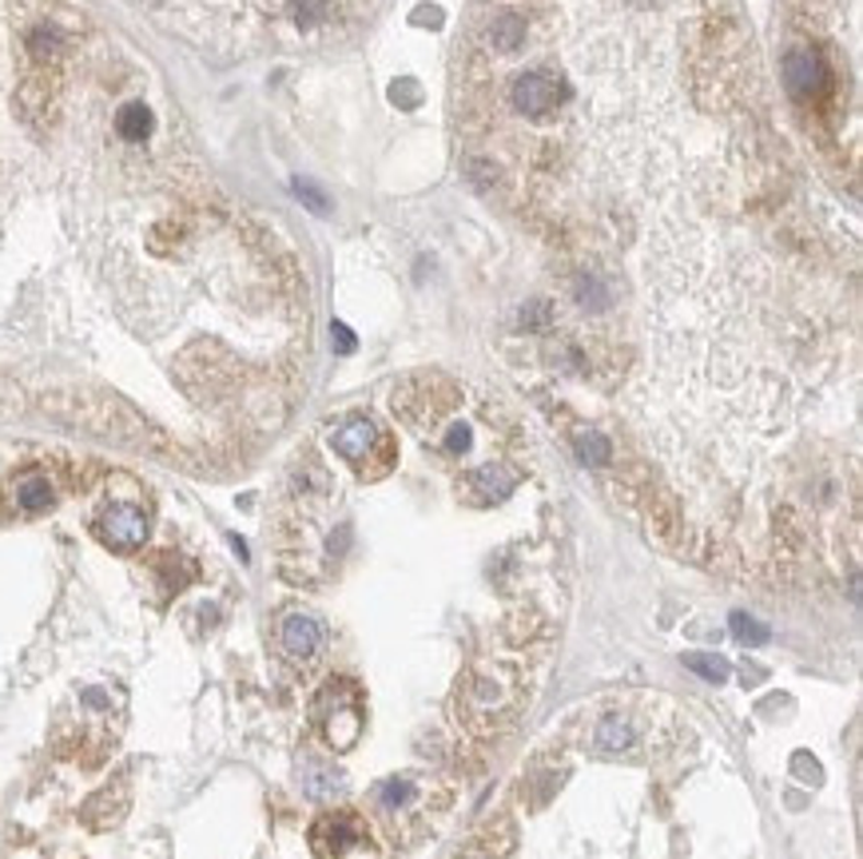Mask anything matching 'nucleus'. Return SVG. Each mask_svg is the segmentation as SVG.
<instances>
[{"mask_svg": "<svg viewBox=\"0 0 863 859\" xmlns=\"http://www.w3.org/2000/svg\"><path fill=\"white\" fill-rule=\"evenodd\" d=\"M307 279L80 0H0V419L227 466L299 394Z\"/></svg>", "mask_w": 863, "mask_h": 859, "instance_id": "1", "label": "nucleus"}, {"mask_svg": "<svg viewBox=\"0 0 863 859\" xmlns=\"http://www.w3.org/2000/svg\"><path fill=\"white\" fill-rule=\"evenodd\" d=\"M740 0H474L466 175L557 251L792 172Z\"/></svg>", "mask_w": 863, "mask_h": 859, "instance_id": "2", "label": "nucleus"}, {"mask_svg": "<svg viewBox=\"0 0 863 859\" xmlns=\"http://www.w3.org/2000/svg\"><path fill=\"white\" fill-rule=\"evenodd\" d=\"M780 88L831 180L860 183V0H799Z\"/></svg>", "mask_w": 863, "mask_h": 859, "instance_id": "3", "label": "nucleus"}, {"mask_svg": "<svg viewBox=\"0 0 863 859\" xmlns=\"http://www.w3.org/2000/svg\"><path fill=\"white\" fill-rule=\"evenodd\" d=\"M183 41L219 56L315 48L351 36L383 0H132Z\"/></svg>", "mask_w": 863, "mask_h": 859, "instance_id": "4", "label": "nucleus"}, {"mask_svg": "<svg viewBox=\"0 0 863 859\" xmlns=\"http://www.w3.org/2000/svg\"><path fill=\"white\" fill-rule=\"evenodd\" d=\"M315 720H319L322 741L331 744L334 752H347L359 744L366 724V692L359 680L351 677H334L331 685L322 688L319 700H315Z\"/></svg>", "mask_w": 863, "mask_h": 859, "instance_id": "5", "label": "nucleus"}, {"mask_svg": "<svg viewBox=\"0 0 863 859\" xmlns=\"http://www.w3.org/2000/svg\"><path fill=\"white\" fill-rule=\"evenodd\" d=\"M96 534H100V541L112 549H136L148 541V514L132 502H112L104 514H100Z\"/></svg>", "mask_w": 863, "mask_h": 859, "instance_id": "6", "label": "nucleus"}, {"mask_svg": "<svg viewBox=\"0 0 863 859\" xmlns=\"http://www.w3.org/2000/svg\"><path fill=\"white\" fill-rule=\"evenodd\" d=\"M383 442H386V438L378 434V426H374L371 419H359V414H354V419H347V422H342V426L331 434V446H334V450H339L342 458H347V462L359 466V470L366 466L371 450H378Z\"/></svg>", "mask_w": 863, "mask_h": 859, "instance_id": "7", "label": "nucleus"}, {"mask_svg": "<svg viewBox=\"0 0 863 859\" xmlns=\"http://www.w3.org/2000/svg\"><path fill=\"white\" fill-rule=\"evenodd\" d=\"M279 641H283V649H287L291 656L307 661V656L319 653L322 629H319V621H315V617H307V612H291L287 621L279 625Z\"/></svg>", "mask_w": 863, "mask_h": 859, "instance_id": "8", "label": "nucleus"}, {"mask_svg": "<svg viewBox=\"0 0 863 859\" xmlns=\"http://www.w3.org/2000/svg\"><path fill=\"white\" fill-rule=\"evenodd\" d=\"M12 497H16V505H21L24 514H41V509H48L53 505V482L44 478V473H29V478H21L16 482V490H12Z\"/></svg>", "mask_w": 863, "mask_h": 859, "instance_id": "9", "label": "nucleus"}, {"mask_svg": "<svg viewBox=\"0 0 863 859\" xmlns=\"http://www.w3.org/2000/svg\"><path fill=\"white\" fill-rule=\"evenodd\" d=\"M684 665H689V668H696V673H701L704 680H716V685H720V680L728 677V661H720V656H708V653H689V656H684Z\"/></svg>", "mask_w": 863, "mask_h": 859, "instance_id": "10", "label": "nucleus"}, {"mask_svg": "<svg viewBox=\"0 0 863 859\" xmlns=\"http://www.w3.org/2000/svg\"><path fill=\"white\" fill-rule=\"evenodd\" d=\"M733 633L740 637V644H764L768 641L764 625L752 621V617H745V612H736V617H733Z\"/></svg>", "mask_w": 863, "mask_h": 859, "instance_id": "11", "label": "nucleus"}]
</instances>
